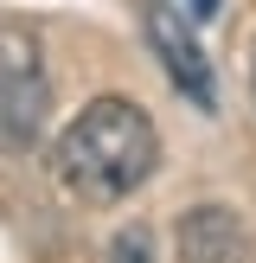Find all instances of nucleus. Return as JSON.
Wrapping results in <instances>:
<instances>
[{
  "mask_svg": "<svg viewBox=\"0 0 256 263\" xmlns=\"http://www.w3.org/2000/svg\"><path fill=\"white\" fill-rule=\"evenodd\" d=\"M160 161V135H154L147 109L128 97H96L77 109V122L58 135L51 148V167L58 180L77 193V199H96V205H115L141 186Z\"/></svg>",
  "mask_w": 256,
  "mask_h": 263,
  "instance_id": "1",
  "label": "nucleus"
},
{
  "mask_svg": "<svg viewBox=\"0 0 256 263\" xmlns=\"http://www.w3.org/2000/svg\"><path fill=\"white\" fill-rule=\"evenodd\" d=\"M147 45L160 51L166 77H173V90L186 103H199V109H218V84H211V64H205L199 39H192V26L179 20V7H166V0H147Z\"/></svg>",
  "mask_w": 256,
  "mask_h": 263,
  "instance_id": "2",
  "label": "nucleus"
},
{
  "mask_svg": "<svg viewBox=\"0 0 256 263\" xmlns=\"http://www.w3.org/2000/svg\"><path fill=\"white\" fill-rule=\"evenodd\" d=\"M45 77H38L32 45H19V32H7V148L26 154L45 128Z\"/></svg>",
  "mask_w": 256,
  "mask_h": 263,
  "instance_id": "3",
  "label": "nucleus"
},
{
  "mask_svg": "<svg viewBox=\"0 0 256 263\" xmlns=\"http://www.w3.org/2000/svg\"><path fill=\"white\" fill-rule=\"evenodd\" d=\"M173 244H179V263H243L250 257V238H243L237 212H224V205H192L179 218Z\"/></svg>",
  "mask_w": 256,
  "mask_h": 263,
  "instance_id": "4",
  "label": "nucleus"
},
{
  "mask_svg": "<svg viewBox=\"0 0 256 263\" xmlns=\"http://www.w3.org/2000/svg\"><path fill=\"white\" fill-rule=\"evenodd\" d=\"M109 263H147V231L141 225H128V231H115L109 238V251H102Z\"/></svg>",
  "mask_w": 256,
  "mask_h": 263,
  "instance_id": "5",
  "label": "nucleus"
},
{
  "mask_svg": "<svg viewBox=\"0 0 256 263\" xmlns=\"http://www.w3.org/2000/svg\"><path fill=\"white\" fill-rule=\"evenodd\" d=\"M211 7L218 0H192V20H211Z\"/></svg>",
  "mask_w": 256,
  "mask_h": 263,
  "instance_id": "6",
  "label": "nucleus"
},
{
  "mask_svg": "<svg viewBox=\"0 0 256 263\" xmlns=\"http://www.w3.org/2000/svg\"><path fill=\"white\" fill-rule=\"evenodd\" d=\"M250 97H256V58H250Z\"/></svg>",
  "mask_w": 256,
  "mask_h": 263,
  "instance_id": "7",
  "label": "nucleus"
}]
</instances>
